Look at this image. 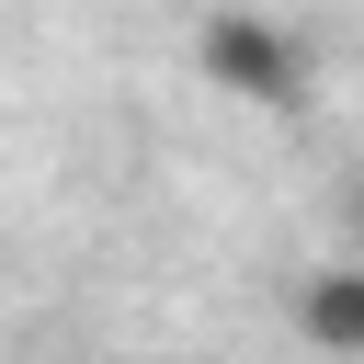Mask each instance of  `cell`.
Masks as SVG:
<instances>
[{"label": "cell", "mask_w": 364, "mask_h": 364, "mask_svg": "<svg viewBox=\"0 0 364 364\" xmlns=\"http://www.w3.org/2000/svg\"><path fill=\"white\" fill-rule=\"evenodd\" d=\"M296 330H307L318 353L364 364V262H318V273L296 284Z\"/></svg>", "instance_id": "cell-2"}, {"label": "cell", "mask_w": 364, "mask_h": 364, "mask_svg": "<svg viewBox=\"0 0 364 364\" xmlns=\"http://www.w3.org/2000/svg\"><path fill=\"white\" fill-rule=\"evenodd\" d=\"M193 68H205V91H228V102H250V114H296V102L318 91L307 34L273 23V11H250V0H216V11L193 23Z\"/></svg>", "instance_id": "cell-1"}]
</instances>
